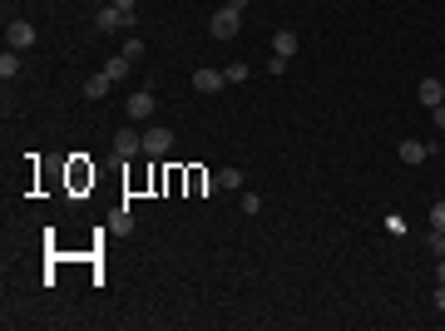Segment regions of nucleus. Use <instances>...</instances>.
Wrapping results in <instances>:
<instances>
[{"mask_svg": "<svg viewBox=\"0 0 445 331\" xmlns=\"http://www.w3.org/2000/svg\"><path fill=\"white\" fill-rule=\"evenodd\" d=\"M237 30H243V10L218 6L213 15H208V35H213V40H237Z\"/></svg>", "mask_w": 445, "mask_h": 331, "instance_id": "obj_1", "label": "nucleus"}, {"mask_svg": "<svg viewBox=\"0 0 445 331\" xmlns=\"http://www.w3.org/2000/svg\"><path fill=\"white\" fill-rule=\"evenodd\" d=\"M168 148H173V129H164V124H148V129H144V154H148V159L168 154Z\"/></svg>", "mask_w": 445, "mask_h": 331, "instance_id": "obj_2", "label": "nucleus"}, {"mask_svg": "<svg viewBox=\"0 0 445 331\" xmlns=\"http://www.w3.org/2000/svg\"><path fill=\"white\" fill-rule=\"evenodd\" d=\"M6 45L10 50H30V45H35V25H30V20H10L6 25Z\"/></svg>", "mask_w": 445, "mask_h": 331, "instance_id": "obj_3", "label": "nucleus"}, {"mask_svg": "<svg viewBox=\"0 0 445 331\" xmlns=\"http://www.w3.org/2000/svg\"><path fill=\"white\" fill-rule=\"evenodd\" d=\"M154 89H134V94H129V104H124V119H148V114H154Z\"/></svg>", "mask_w": 445, "mask_h": 331, "instance_id": "obj_4", "label": "nucleus"}, {"mask_svg": "<svg viewBox=\"0 0 445 331\" xmlns=\"http://www.w3.org/2000/svg\"><path fill=\"white\" fill-rule=\"evenodd\" d=\"M95 30H99V35H119V30H129V20L119 15L114 6H99L95 10Z\"/></svg>", "mask_w": 445, "mask_h": 331, "instance_id": "obj_5", "label": "nucleus"}, {"mask_svg": "<svg viewBox=\"0 0 445 331\" xmlns=\"http://www.w3.org/2000/svg\"><path fill=\"white\" fill-rule=\"evenodd\" d=\"M134 154H144V134L119 129V134H114V159H134Z\"/></svg>", "mask_w": 445, "mask_h": 331, "instance_id": "obj_6", "label": "nucleus"}, {"mask_svg": "<svg viewBox=\"0 0 445 331\" xmlns=\"http://www.w3.org/2000/svg\"><path fill=\"white\" fill-rule=\"evenodd\" d=\"M223 84H228L223 70H193V89H198V94H218Z\"/></svg>", "mask_w": 445, "mask_h": 331, "instance_id": "obj_7", "label": "nucleus"}, {"mask_svg": "<svg viewBox=\"0 0 445 331\" xmlns=\"http://www.w3.org/2000/svg\"><path fill=\"white\" fill-rule=\"evenodd\" d=\"M415 94H421L426 109H435V104H445V84L440 79H421V84H415Z\"/></svg>", "mask_w": 445, "mask_h": 331, "instance_id": "obj_8", "label": "nucleus"}, {"mask_svg": "<svg viewBox=\"0 0 445 331\" xmlns=\"http://www.w3.org/2000/svg\"><path fill=\"white\" fill-rule=\"evenodd\" d=\"M109 84H114V79H109L104 70H99V74H89V79H84V99H89V104H99V99L109 94Z\"/></svg>", "mask_w": 445, "mask_h": 331, "instance_id": "obj_9", "label": "nucleus"}, {"mask_svg": "<svg viewBox=\"0 0 445 331\" xmlns=\"http://www.w3.org/2000/svg\"><path fill=\"white\" fill-rule=\"evenodd\" d=\"M401 159H406V163H426V159H431V143H421V139H401Z\"/></svg>", "mask_w": 445, "mask_h": 331, "instance_id": "obj_10", "label": "nucleus"}, {"mask_svg": "<svg viewBox=\"0 0 445 331\" xmlns=\"http://www.w3.org/2000/svg\"><path fill=\"white\" fill-rule=\"evenodd\" d=\"M273 54H282V59L297 54V35H292V30H277V35H273Z\"/></svg>", "mask_w": 445, "mask_h": 331, "instance_id": "obj_11", "label": "nucleus"}, {"mask_svg": "<svg viewBox=\"0 0 445 331\" xmlns=\"http://www.w3.org/2000/svg\"><path fill=\"white\" fill-rule=\"evenodd\" d=\"M129 70H134V59H129V54H114L109 65H104V74H109V79H129Z\"/></svg>", "mask_w": 445, "mask_h": 331, "instance_id": "obj_12", "label": "nucleus"}, {"mask_svg": "<svg viewBox=\"0 0 445 331\" xmlns=\"http://www.w3.org/2000/svg\"><path fill=\"white\" fill-rule=\"evenodd\" d=\"M20 74V50L6 45V54H0V79H15Z\"/></svg>", "mask_w": 445, "mask_h": 331, "instance_id": "obj_13", "label": "nucleus"}, {"mask_svg": "<svg viewBox=\"0 0 445 331\" xmlns=\"http://www.w3.org/2000/svg\"><path fill=\"white\" fill-rule=\"evenodd\" d=\"M218 188H243V173H237V168H218Z\"/></svg>", "mask_w": 445, "mask_h": 331, "instance_id": "obj_14", "label": "nucleus"}, {"mask_svg": "<svg viewBox=\"0 0 445 331\" xmlns=\"http://www.w3.org/2000/svg\"><path fill=\"white\" fill-rule=\"evenodd\" d=\"M223 74H228V84H248V65H243V59H233Z\"/></svg>", "mask_w": 445, "mask_h": 331, "instance_id": "obj_15", "label": "nucleus"}, {"mask_svg": "<svg viewBox=\"0 0 445 331\" xmlns=\"http://www.w3.org/2000/svg\"><path fill=\"white\" fill-rule=\"evenodd\" d=\"M426 248H431V257H445V232H440V228H431V237H426Z\"/></svg>", "mask_w": 445, "mask_h": 331, "instance_id": "obj_16", "label": "nucleus"}, {"mask_svg": "<svg viewBox=\"0 0 445 331\" xmlns=\"http://www.w3.org/2000/svg\"><path fill=\"white\" fill-rule=\"evenodd\" d=\"M109 6H114V10H119V15H124V20H129V25H134V20H139V6H134V0H109Z\"/></svg>", "mask_w": 445, "mask_h": 331, "instance_id": "obj_17", "label": "nucleus"}, {"mask_svg": "<svg viewBox=\"0 0 445 331\" xmlns=\"http://www.w3.org/2000/svg\"><path fill=\"white\" fill-rule=\"evenodd\" d=\"M237 203H243V213H248V218H257V213H262V198H257V193H243Z\"/></svg>", "mask_w": 445, "mask_h": 331, "instance_id": "obj_18", "label": "nucleus"}, {"mask_svg": "<svg viewBox=\"0 0 445 331\" xmlns=\"http://www.w3.org/2000/svg\"><path fill=\"white\" fill-rule=\"evenodd\" d=\"M431 228H440V232H445V198H440V203H431Z\"/></svg>", "mask_w": 445, "mask_h": 331, "instance_id": "obj_19", "label": "nucleus"}, {"mask_svg": "<svg viewBox=\"0 0 445 331\" xmlns=\"http://www.w3.org/2000/svg\"><path fill=\"white\" fill-rule=\"evenodd\" d=\"M124 54L129 59H144V40H124Z\"/></svg>", "mask_w": 445, "mask_h": 331, "instance_id": "obj_20", "label": "nucleus"}, {"mask_svg": "<svg viewBox=\"0 0 445 331\" xmlns=\"http://www.w3.org/2000/svg\"><path fill=\"white\" fill-rule=\"evenodd\" d=\"M431 124H435V129L445 134V104H435V109H431Z\"/></svg>", "mask_w": 445, "mask_h": 331, "instance_id": "obj_21", "label": "nucleus"}, {"mask_svg": "<svg viewBox=\"0 0 445 331\" xmlns=\"http://www.w3.org/2000/svg\"><path fill=\"white\" fill-rule=\"evenodd\" d=\"M435 277H440V287H445V257H435Z\"/></svg>", "mask_w": 445, "mask_h": 331, "instance_id": "obj_22", "label": "nucleus"}, {"mask_svg": "<svg viewBox=\"0 0 445 331\" xmlns=\"http://www.w3.org/2000/svg\"><path fill=\"white\" fill-rule=\"evenodd\" d=\"M435 307H440V312H445V287H435Z\"/></svg>", "mask_w": 445, "mask_h": 331, "instance_id": "obj_23", "label": "nucleus"}, {"mask_svg": "<svg viewBox=\"0 0 445 331\" xmlns=\"http://www.w3.org/2000/svg\"><path fill=\"white\" fill-rule=\"evenodd\" d=\"M223 6H233V10H248V0H223Z\"/></svg>", "mask_w": 445, "mask_h": 331, "instance_id": "obj_24", "label": "nucleus"}]
</instances>
